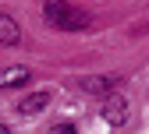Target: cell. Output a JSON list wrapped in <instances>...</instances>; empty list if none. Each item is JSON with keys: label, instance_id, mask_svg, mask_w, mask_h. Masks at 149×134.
Returning <instances> with one entry per match:
<instances>
[{"label": "cell", "instance_id": "obj_1", "mask_svg": "<svg viewBox=\"0 0 149 134\" xmlns=\"http://www.w3.org/2000/svg\"><path fill=\"white\" fill-rule=\"evenodd\" d=\"M43 21L57 32H82L89 25V14L82 7L68 4V0H46L43 4Z\"/></svg>", "mask_w": 149, "mask_h": 134}, {"label": "cell", "instance_id": "obj_2", "mask_svg": "<svg viewBox=\"0 0 149 134\" xmlns=\"http://www.w3.org/2000/svg\"><path fill=\"white\" fill-rule=\"evenodd\" d=\"M50 102H53V88H39V92H32V95H25V99L18 102V113H22V117H36V113H43Z\"/></svg>", "mask_w": 149, "mask_h": 134}, {"label": "cell", "instance_id": "obj_3", "mask_svg": "<svg viewBox=\"0 0 149 134\" xmlns=\"http://www.w3.org/2000/svg\"><path fill=\"white\" fill-rule=\"evenodd\" d=\"M103 117H107V124H114V127H124L128 124V102H124V95H110L107 99V106H103Z\"/></svg>", "mask_w": 149, "mask_h": 134}, {"label": "cell", "instance_id": "obj_4", "mask_svg": "<svg viewBox=\"0 0 149 134\" xmlns=\"http://www.w3.org/2000/svg\"><path fill=\"white\" fill-rule=\"evenodd\" d=\"M18 39H22V28H18L14 18L0 14V46H18Z\"/></svg>", "mask_w": 149, "mask_h": 134}, {"label": "cell", "instance_id": "obj_5", "mask_svg": "<svg viewBox=\"0 0 149 134\" xmlns=\"http://www.w3.org/2000/svg\"><path fill=\"white\" fill-rule=\"evenodd\" d=\"M82 88L92 92V95H107V99L114 95V81L110 78H82Z\"/></svg>", "mask_w": 149, "mask_h": 134}, {"label": "cell", "instance_id": "obj_6", "mask_svg": "<svg viewBox=\"0 0 149 134\" xmlns=\"http://www.w3.org/2000/svg\"><path fill=\"white\" fill-rule=\"evenodd\" d=\"M29 81V71L25 67H7L0 71V88H14V85H25Z\"/></svg>", "mask_w": 149, "mask_h": 134}, {"label": "cell", "instance_id": "obj_7", "mask_svg": "<svg viewBox=\"0 0 149 134\" xmlns=\"http://www.w3.org/2000/svg\"><path fill=\"white\" fill-rule=\"evenodd\" d=\"M50 134H78V131H74V127H71V124H57V127H53V131H50Z\"/></svg>", "mask_w": 149, "mask_h": 134}, {"label": "cell", "instance_id": "obj_8", "mask_svg": "<svg viewBox=\"0 0 149 134\" xmlns=\"http://www.w3.org/2000/svg\"><path fill=\"white\" fill-rule=\"evenodd\" d=\"M0 134H11V131H7V127H4V124H0Z\"/></svg>", "mask_w": 149, "mask_h": 134}]
</instances>
